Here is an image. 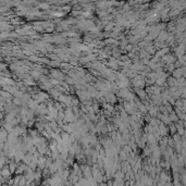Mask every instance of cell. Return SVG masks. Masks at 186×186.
<instances>
[{"label": "cell", "mask_w": 186, "mask_h": 186, "mask_svg": "<svg viewBox=\"0 0 186 186\" xmlns=\"http://www.w3.org/2000/svg\"><path fill=\"white\" fill-rule=\"evenodd\" d=\"M172 75H173L174 79H182L183 75H184V70H183V68H178V69H175L174 70V72L172 73Z\"/></svg>", "instance_id": "1"}, {"label": "cell", "mask_w": 186, "mask_h": 186, "mask_svg": "<svg viewBox=\"0 0 186 186\" xmlns=\"http://www.w3.org/2000/svg\"><path fill=\"white\" fill-rule=\"evenodd\" d=\"M166 83L170 87H178V79H174L173 76H169L166 79Z\"/></svg>", "instance_id": "2"}, {"label": "cell", "mask_w": 186, "mask_h": 186, "mask_svg": "<svg viewBox=\"0 0 186 186\" xmlns=\"http://www.w3.org/2000/svg\"><path fill=\"white\" fill-rule=\"evenodd\" d=\"M10 174H11V170L9 168H3L2 169V176L3 178H10Z\"/></svg>", "instance_id": "3"}, {"label": "cell", "mask_w": 186, "mask_h": 186, "mask_svg": "<svg viewBox=\"0 0 186 186\" xmlns=\"http://www.w3.org/2000/svg\"><path fill=\"white\" fill-rule=\"evenodd\" d=\"M32 75H33L34 77H38V76H40V73L37 72V71H33V72H32Z\"/></svg>", "instance_id": "4"}, {"label": "cell", "mask_w": 186, "mask_h": 186, "mask_svg": "<svg viewBox=\"0 0 186 186\" xmlns=\"http://www.w3.org/2000/svg\"><path fill=\"white\" fill-rule=\"evenodd\" d=\"M83 15H84V17H91V12H89V11H86V12L83 13Z\"/></svg>", "instance_id": "5"}, {"label": "cell", "mask_w": 186, "mask_h": 186, "mask_svg": "<svg viewBox=\"0 0 186 186\" xmlns=\"http://www.w3.org/2000/svg\"><path fill=\"white\" fill-rule=\"evenodd\" d=\"M126 50H132V45L126 46Z\"/></svg>", "instance_id": "6"}]
</instances>
